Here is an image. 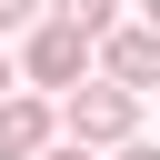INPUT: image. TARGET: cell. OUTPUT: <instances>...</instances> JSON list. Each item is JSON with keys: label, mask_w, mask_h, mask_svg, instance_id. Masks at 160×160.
Listing matches in <instances>:
<instances>
[{"label": "cell", "mask_w": 160, "mask_h": 160, "mask_svg": "<svg viewBox=\"0 0 160 160\" xmlns=\"http://www.w3.org/2000/svg\"><path fill=\"white\" fill-rule=\"evenodd\" d=\"M10 80H20V70H10V50H0V100H10Z\"/></svg>", "instance_id": "ba28073f"}, {"label": "cell", "mask_w": 160, "mask_h": 160, "mask_svg": "<svg viewBox=\"0 0 160 160\" xmlns=\"http://www.w3.org/2000/svg\"><path fill=\"white\" fill-rule=\"evenodd\" d=\"M40 20V0H0V30H30Z\"/></svg>", "instance_id": "8992f818"}, {"label": "cell", "mask_w": 160, "mask_h": 160, "mask_svg": "<svg viewBox=\"0 0 160 160\" xmlns=\"http://www.w3.org/2000/svg\"><path fill=\"white\" fill-rule=\"evenodd\" d=\"M110 160H160V150H150V140H120V150H110Z\"/></svg>", "instance_id": "52a82bcc"}, {"label": "cell", "mask_w": 160, "mask_h": 160, "mask_svg": "<svg viewBox=\"0 0 160 160\" xmlns=\"http://www.w3.org/2000/svg\"><path fill=\"white\" fill-rule=\"evenodd\" d=\"M40 10H50L60 30H80V40H100V30H120V20H110V0H40Z\"/></svg>", "instance_id": "5b68a950"}, {"label": "cell", "mask_w": 160, "mask_h": 160, "mask_svg": "<svg viewBox=\"0 0 160 160\" xmlns=\"http://www.w3.org/2000/svg\"><path fill=\"white\" fill-rule=\"evenodd\" d=\"M10 70H20V80H40V90H80V80H90V40H80V30H60V20H40V30H30V50H20Z\"/></svg>", "instance_id": "7a4b0ae2"}, {"label": "cell", "mask_w": 160, "mask_h": 160, "mask_svg": "<svg viewBox=\"0 0 160 160\" xmlns=\"http://www.w3.org/2000/svg\"><path fill=\"white\" fill-rule=\"evenodd\" d=\"M40 160H90V150H40Z\"/></svg>", "instance_id": "9c48e42d"}, {"label": "cell", "mask_w": 160, "mask_h": 160, "mask_svg": "<svg viewBox=\"0 0 160 160\" xmlns=\"http://www.w3.org/2000/svg\"><path fill=\"white\" fill-rule=\"evenodd\" d=\"M60 120H70V150H120V140H130V120H140V100H130V90H110V80H80Z\"/></svg>", "instance_id": "6da1fadb"}, {"label": "cell", "mask_w": 160, "mask_h": 160, "mask_svg": "<svg viewBox=\"0 0 160 160\" xmlns=\"http://www.w3.org/2000/svg\"><path fill=\"white\" fill-rule=\"evenodd\" d=\"M50 150V100L40 90H10L0 100V160H40Z\"/></svg>", "instance_id": "277c9868"}, {"label": "cell", "mask_w": 160, "mask_h": 160, "mask_svg": "<svg viewBox=\"0 0 160 160\" xmlns=\"http://www.w3.org/2000/svg\"><path fill=\"white\" fill-rule=\"evenodd\" d=\"M90 60H100V80H110V90H130V100L160 80V40H150V30H100V40H90Z\"/></svg>", "instance_id": "3957f363"}]
</instances>
